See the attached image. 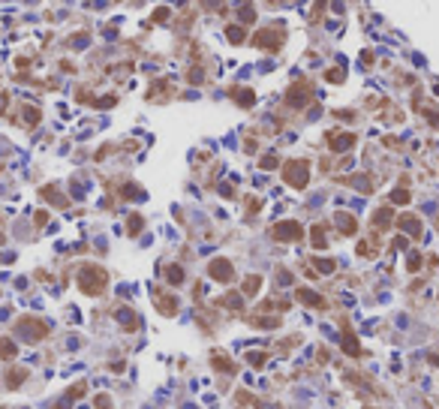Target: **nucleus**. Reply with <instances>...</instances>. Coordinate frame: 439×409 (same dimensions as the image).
<instances>
[{"label":"nucleus","mask_w":439,"mask_h":409,"mask_svg":"<svg viewBox=\"0 0 439 409\" xmlns=\"http://www.w3.org/2000/svg\"><path fill=\"white\" fill-rule=\"evenodd\" d=\"M124 199H142V190H138L135 184H127L124 187Z\"/></svg>","instance_id":"bb28decb"},{"label":"nucleus","mask_w":439,"mask_h":409,"mask_svg":"<svg viewBox=\"0 0 439 409\" xmlns=\"http://www.w3.org/2000/svg\"><path fill=\"white\" fill-rule=\"evenodd\" d=\"M250 364H253V367H262V364H265V355H262V352H253V355H250Z\"/></svg>","instance_id":"2f4dec72"},{"label":"nucleus","mask_w":439,"mask_h":409,"mask_svg":"<svg viewBox=\"0 0 439 409\" xmlns=\"http://www.w3.org/2000/svg\"><path fill=\"white\" fill-rule=\"evenodd\" d=\"M15 355H19V349H15V343H12V340H6V337H3V340H0V358L12 361Z\"/></svg>","instance_id":"f3484780"},{"label":"nucleus","mask_w":439,"mask_h":409,"mask_svg":"<svg viewBox=\"0 0 439 409\" xmlns=\"http://www.w3.org/2000/svg\"><path fill=\"white\" fill-rule=\"evenodd\" d=\"M313 265L319 268V274H331V271L337 268V265H334V259H313Z\"/></svg>","instance_id":"412c9836"},{"label":"nucleus","mask_w":439,"mask_h":409,"mask_svg":"<svg viewBox=\"0 0 439 409\" xmlns=\"http://www.w3.org/2000/svg\"><path fill=\"white\" fill-rule=\"evenodd\" d=\"M421 265H424V259H421L418 253H409V262H406V268L415 274V271H421Z\"/></svg>","instance_id":"5701e85b"},{"label":"nucleus","mask_w":439,"mask_h":409,"mask_svg":"<svg viewBox=\"0 0 439 409\" xmlns=\"http://www.w3.org/2000/svg\"><path fill=\"white\" fill-rule=\"evenodd\" d=\"M310 97H313V87H310L307 81H298V84H292L289 91H286V102L292 105V109H301V105H307Z\"/></svg>","instance_id":"39448f33"},{"label":"nucleus","mask_w":439,"mask_h":409,"mask_svg":"<svg viewBox=\"0 0 439 409\" xmlns=\"http://www.w3.org/2000/svg\"><path fill=\"white\" fill-rule=\"evenodd\" d=\"M313 247L316 250H325L328 241H325V226H313Z\"/></svg>","instance_id":"a211bd4d"},{"label":"nucleus","mask_w":439,"mask_h":409,"mask_svg":"<svg viewBox=\"0 0 439 409\" xmlns=\"http://www.w3.org/2000/svg\"><path fill=\"white\" fill-rule=\"evenodd\" d=\"M226 33H229V42H244V27L241 24H232Z\"/></svg>","instance_id":"4be33fe9"},{"label":"nucleus","mask_w":439,"mask_h":409,"mask_svg":"<svg viewBox=\"0 0 439 409\" xmlns=\"http://www.w3.org/2000/svg\"><path fill=\"white\" fill-rule=\"evenodd\" d=\"M232 97H235V102L238 105H244V109H250V105H253V91H247V87H241V91H238V87H235V91H232Z\"/></svg>","instance_id":"2eb2a0df"},{"label":"nucleus","mask_w":439,"mask_h":409,"mask_svg":"<svg viewBox=\"0 0 439 409\" xmlns=\"http://www.w3.org/2000/svg\"><path fill=\"white\" fill-rule=\"evenodd\" d=\"M105 271L102 268H96V265H84L81 268V274H78V283H81V292H87V295H99L102 289H105Z\"/></svg>","instance_id":"f03ea898"},{"label":"nucleus","mask_w":439,"mask_h":409,"mask_svg":"<svg viewBox=\"0 0 439 409\" xmlns=\"http://www.w3.org/2000/svg\"><path fill=\"white\" fill-rule=\"evenodd\" d=\"M388 226H394V211L391 208H379L373 214V229H388Z\"/></svg>","instance_id":"f8f14e48"},{"label":"nucleus","mask_w":439,"mask_h":409,"mask_svg":"<svg viewBox=\"0 0 439 409\" xmlns=\"http://www.w3.org/2000/svg\"><path fill=\"white\" fill-rule=\"evenodd\" d=\"M138 229H142V217H138V214H133V217H130V235H135Z\"/></svg>","instance_id":"c85d7f7f"},{"label":"nucleus","mask_w":439,"mask_h":409,"mask_svg":"<svg viewBox=\"0 0 439 409\" xmlns=\"http://www.w3.org/2000/svg\"><path fill=\"white\" fill-rule=\"evenodd\" d=\"M409 199H412V193H409V190H403V187L391 190V202H394V205H409Z\"/></svg>","instance_id":"6ab92c4d"},{"label":"nucleus","mask_w":439,"mask_h":409,"mask_svg":"<svg viewBox=\"0 0 439 409\" xmlns=\"http://www.w3.org/2000/svg\"><path fill=\"white\" fill-rule=\"evenodd\" d=\"M166 280L172 283V286H181V283H184V268H178V265H169V268H166Z\"/></svg>","instance_id":"dca6fc26"},{"label":"nucleus","mask_w":439,"mask_h":409,"mask_svg":"<svg viewBox=\"0 0 439 409\" xmlns=\"http://www.w3.org/2000/svg\"><path fill=\"white\" fill-rule=\"evenodd\" d=\"M96 409H112V400L105 397V394H99V397H96Z\"/></svg>","instance_id":"473e14b6"},{"label":"nucleus","mask_w":439,"mask_h":409,"mask_svg":"<svg viewBox=\"0 0 439 409\" xmlns=\"http://www.w3.org/2000/svg\"><path fill=\"white\" fill-rule=\"evenodd\" d=\"M274 166H277V156H274V154L262 156V169H274Z\"/></svg>","instance_id":"7c9ffc66"},{"label":"nucleus","mask_w":439,"mask_h":409,"mask_svg":"<svg viewBox=\"0 0 439 409\" xmlns=\"http://www.w3.org/2000/svg\"><path fill=\"white\" fill-rule=\"evenodd\" d=\"M397 226H400L409 238H421V220H418L415 214H403V217H397Z\"/></svg>","instance_id":"9d476101"},{"label":"nucleus","mask_w":439,"mask_h":409,"mask_svg":"<svg viewBox=\"0 0 439 409\" xmlns=\"http://www.w3.org/2000/svg\"><path fill=\"white\" fill-rule=\"evenodd\" d=\"M259 286H262V277H247V280H244V295H256L259 292Z\"/></svg>","instance_id":"aec40b11"},{"label":"nucleus","mask_w":439,"mask_h":409,"mask_svg":"<svg viewBox=\"0 0 439 409\" xmlns=\"http://www.w3.org/2000/svg\"><path fill=\"white\" fill-rule=\"evenodd\" d=\"M238 19H241V21H244V24H250V21H253V19H256V9H253V6H244V9H241V12H238Z\"/></svg>","instance_id":"b1692460"},{"label":"nucleus","mask_w":439,"mask_h":409,"mask_svg":"<svg viewBox=\"0 0 439 409\" xmlns=\"http://www.w3.org/2000/svg\"><path fill=\"white\" fill-rule=\"evenodd\" d=\"M343 352L349 355V358H358V355H361V346H358V340H355V334H352V331H346V334H343Z\"/></svg>","instance_id":"ddd939ff"},{"label":"nucleus","mask_w":439,"mask_h":409,"mask_svg":"<svg viewBox=\"0 0 439 409\" xmlns=\"http://www.w3.org/2000/svg\"><path fill=\"white\" fill-rule=\"evenodd\" d=\"M298 301H301V304H307V307H316V310L325 307V298L316 295V292H310V289H298Z\"/></svg>","instance_id":"9b49d317"},{"label":"nucleus","mask_w":439,"mask_h":409,"mask_svg":"<svg viewBox=\"0 0 439 409\" xmlns=\"http://www.w3.org/2000/svg\"><path fill=\"white\" fill-rule=\"evenodd\" d=\"M210 364H214V370H223V373H235V361H229L223 352H217L214 358H210Z\"/></svg>","instance_id":"4468645a"},{"label":"nucleus","mask_w":439,"mask_h":409,"mask_svg":"<svg viewBox=\"0 0 439 409\" xmlns=\"http://www.w3.org/2000/svg\"><path fill=\"white\" fill-rule=\"evenodd\" d=\"M325 78H328V81H334V84H340V81H343V69H337V66H334V69H328Z\"/></svg>","instance_id":"cd10ccee"},{"label":"nucleus","mask_w":439,"mask_h":409,"mask_svg":"<svg viewBox=\"0 0 439 409\" xmlns=\"http://www.w3.org/2000/svg\"><path fill=\"white\" fill-rule=\"evenodd\" d=\"M334 226L340 229V235H355L358 232V220L352 214H343V211H337L334 214Z\"/></svg>","instance_id":"1a4fd4ad"},{"label":"nucleus","mask_w":439,"mask_h":409,"mask_svg":"<svg viewBox=\"0 0 439 409\" xmlns=\"http://www.w3.org/2000/svg\"><path fill=\"white\" fill-rule=\"evenodd\" d=\"M187 81H192V84H202V69H190V73H187Z\"/></svg>","instance_id":"c756f323"},{"label":"nucleus","mask_w":439,"mask_h":409,"mask_svg":"<svg viewBox=\"0 0 439 409\" xmlns=\"http://www.w3.org/2000/svg\"><path fill=\"white\" fill-rule=\"evenodd\" d=\"M271 235H274L277 241H298V238L304 235V229H301V223L286 220V223H277V226L271 229Z\"/></svg>","instance_id":"423d86ee"},{"label":"nucleus","mask_w":439,"mask_h":409,"mask_svg":"<svg viewBox=\"0 0 439 409\" xmlns=\"http://www.w3.org/2000/svg\"><path fill=\"white\" fill-rule=\"evenodd\" d=\"M208 274L214 277L217 283H229V280L235 277V268H232L229 259H214V262L208 265Z\"/></svg>","instance_id":"0eeeda50"},{"label":"nucleus","mask_w":439,"mask_h":409,"mask_svg":"<svg viewBox=\"0 0 439 409\" xmlns=\"http://www.w3.org/2000/svg\"><path fill=\"white\" fill-rule=\"evenodd\" d=\"M84 391H87V388H84V382H78L76 388H69V391H66V400H78Z\"/></svg>","instance_id":"a878e982"},{"label":"nucleus","mask_w":439,"mask_h":409,"mask_svg":"<svg viewBox=\"0 0 439 409\" xmlns=\"http://www.w3.org/2000/svg\"><path fill=\"white\" fill-rule=\"evenodd\" d=\"M283 39H286V27H283V24H271V27H265V30L256 33V45L265 48V51H280Z\"/></svg>","instance_id":"7ed1b4c3"},{"label":"nucleus","mask_w":439,"mask_h":409,"mask_svg":"<svg viewBox=\"0 0 439 409\" xmlns=\"http://www.w3.org/2000/svg\"><path fill=\"white\" fill-rule=\"evenodd\" d=\"M45 334H48V328H45V322H42V319L24 316L21 322H19V337H21V340H27V343H37V340H42Z\"/></svg>","instance_id":"20e7f679"},{"label":"nucleus","mask_w":439,"mask_h":409,"mask_svg":"<svg viewBox=\"0 0 439 409\" xmlns=\"http://www.w3.org/2000/svg\"><path fill=\"white\" fill-rule=\"evenodd\" d=\"M283 181L295 190H304L310 181V163L307 159H289L286 169H283Z\"/></svg>","instance_id":"f257e3e1"},{"label":"nucleus","mask_w":439,"mask_h":409,"mask_svg":"<svg viewBox=\"0 0 439 409\" xmlns=\"http://www.w3.org/2000/svg\"><path fill=\"white\" fill-rule=\"evenodd\" d=\"M355 141H358V136H355V133H331V136H328L331 151H337V154L352 151V148H355Z\"/></svg>","instance_id":"6e6552de"},{"label":"nucleus","mask_w":439,"mask_h":409,"mask_svg":"<svg viewBox=\"0 0 439 409\" xmlns=\"http://www.w3.org/2000/svg\"><path fill=\"white\" fill-rule=\"evenodd\" d=\"M3 109H6V97H3V94H0V112H3Z\"/></svg>","instance_id":"f704fd0d"},{"label":"nucleus","mask_w":439,"mask_h":409,"mask_svg":"<svg viewBox=\"0 0 439 409\" xmlns=\"http://www.w3.org/2000/svg\"><path fill=\"white\" fill-rule=\"evenodd\" d=\"M24 376H27V370H12V373H9V388H15L19 382H24Z\"/></svg>","instance_id":"393cba45"},{"label":"nucleus","mask_w":439,"mask_h":409,"mask_svg":"<svg viewBox=\"0 0 439 409\" xmlns=\"http://www.w3.org/2000/svg\"><path fill=\"white\" fill-rule=\"evenodd\" d=\"M169 19V9H156L153 12V21H166Z\"/></svg>","instance_id":"72a5a7b5"}]
</instances>
